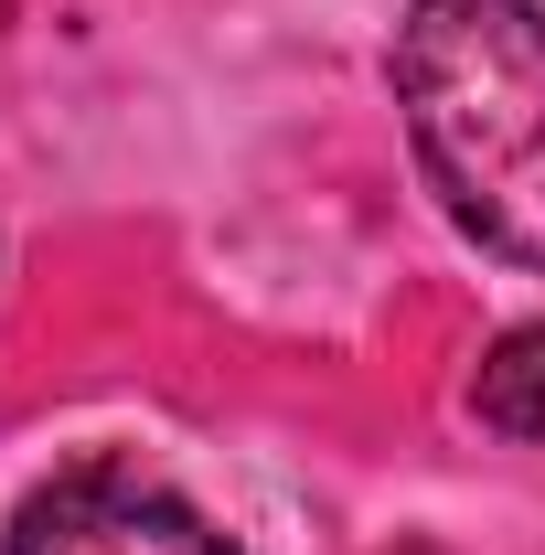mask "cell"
I'll return each mask as SVG.
<instances>
[{"label": "cell", "mask_w": 545, "mask_h": 555, "mask_svg": "<svg viewBox=\"0 0 545 555\" xmlns=\"http://www.w3.org/2000/svg\"><path fill=\"white\" fill-rule=\"evenodd\" d=\"M396 107L417 171L460 235L545 268V11L535 0H407Z\"/></svg>", "instance_id": "cell-1"}, {"label": "cell", "mask_w": 545, "mask_h": 555, "mask_svg": "<svg viewBox=\"0 0 545 555\" xmlns=\"http://www.w3.org/2000/svg\"><path fill=\"white\" fill-rule=\"evenodd\" d=\"M11 555H236V534L193 513L161 470L97 449V460H65L43 491H22Z\"/></svg>", "instance_id": "cell-2"}, {"label": "cell", "mask_w": 545, "mask_h": 555, "mask_svg": "<svg viewBox=\"0 0 545 555\" xmlns=\"http://www.w3.org/2000/svg\"><path fill=\"white\" fill-rule=\"evenodd\" d=\"M471 406H481V427H503V438H545V321H514L503 343L481 352Z\"/></svg>", "instance_id": "cell-3"}, {"label": "cell", "mask_w": 545, "mask_h": 555, "mask_svg": "<svg viewBox=\"0 0 545 555\" xmlns=\"http://www.w3.org/2000/svg\"><path fill=\"white\" fill-rule=\"evenodd\" d=\"M396 555H428V545H396Z\"/></svg>", "instance_id": "cell-4"}]
</instances>
